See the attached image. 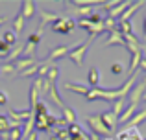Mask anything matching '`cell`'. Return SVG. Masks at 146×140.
I'll list each match as a JSON object with an SVG mask.
<instances>
[{
  "mask_svg": "<svg viewBox=\"0 0 146 140\" xmlns=\"http://www.w3.org/2000/svg\"><path fill=\"white\" fill-rule=\"evenodd\" d=\"M7 116H9V120H15V122H22L24 124L26 120H30L33 116V112L32 111H13V109H9V111H7Z\"/></svg>",
  "mask_w": 146,
  "mask_h": 140,
  "instance_id": "52a82bcc",
  "label": "cell"
},
{
  "mask_svg": "<svg viewBox=\"0 0 146 140\" xmlns=\"http://www.w3.org/2000/svg\"><path fill=\"white\" fill-rule=\"evenodd\" d=\"M26 140H37V131H33V133H32V135H30V137H28V138H26Z\"/></svg>",
  "mask_w": 146,
  "mask_h": 140,
  "instance_id": "f35d334b",
  "label": "cell"
},
{
  "mask_svg": "<svg viewBox=\"0 0 146 140\" xmlns=\"http://www.w3.org/2000/svg\"><path fill=\"white\" fill-rule=\"evenodd\" d=\"M15 41H17V35H15L11 30H7V32L4 33V43H6L7 46H11V44H15Z\"/></svg>",
  "mask_w": 146,
  "mask_h": 140,
  "instance_id": "484cf974",
  "label": "cell"
},
{
  "mask_svg": "<svg viewBox=\"0 0 146 140\" xmlns=\"http://www.w3.org/2000/svg\"><path fill=\"white\" fill-rule=\"evenodd\" d=\"M100 78H102V74H100L96 68H91V70H89V74H87V81L93 85V89H98Z\"/></svg>",
  "mask_w": 146,
  "mask_h": 140,
  "instance_id": "ac0fdd59",
  "label": "cell"
},
{
  "mask_svg": "<svg viewBox=\"0 0 146 140\" xmlns=\"http://www.w3.org/2000/svg\"><path fill=\"white\" fill-rule=\"evenodd\" d=\"M143 30H144V35H146V18H144V24H143Z\"/></svg>",
  "mask_w": 146,
  "mask_h": 140,
  "instance_id": "60d3db41",
  "label": "cell"
},
{
  "mask_svg": "<svg viewBox=\"0 0 146 140\" xmlns=\"http://www.w3.org/2000/svg\"><path fill=\"white\" fill-rule=\"evenodd\" d=\"M7 133H9V138H11V140H21V138H22L21 127H17V129H9Z\"/></svg>",
  "mask_w": 146,
  "mask_h": 140,
  "instance_id": "f546056e",
  "label": "cell"
},
{
  "mask_svg": "<svg viewBox=\"0 0 146 140\" xmlns=\"http://www.w3.org/2000/svg\"><path fill=\"white\" fill-rule=\"evenodd\" d=\"M33 50H35V46H33V44H30V43H26V44H24V48H22V54H24L26 57H32Z\"/></svg>",
  "mask_w": 146,
  "mask_h": 140,
  "instance_id": "836d02e7",
  "label": "cell"
},
{
  "mask_svg": "<svg viewBox=\"0 0 146 140\" xmlns=\"http://www.w3.org/2000/svg\"><path fill=\"white\" fill-rule=\"evenodd\" d=\"M129 6H131L129 2H118L117 6L113 7V9H109V18H113V20H117V18H118V15H120V13H124V11L128 9Z\"/></svg>",
  "mask_w": 146,
  "mask_h": 140,
  "instance_id": "4fadbf2b",
  "label": "cell"
},
{
  "mask_svg": "<svg viewBox=\"0 0 146 140\" xmlns=\"http://www.w3.org/2000/svg\"><path fill=\"white\" fill-rule=\"evenodd\" d=\"M57 18L59 17H57L56 13H50V11H46V9H41V24H39L37 30H44V26H46L48 22H56Z\"/></svg>",
  "mask_w": 146,
  "mask_h": 140,
  "instance_id": "30bf717a",
  "label": "cell"
},
{
  "mask_svg": "<svg viewBox=\"0 0 146 140\" xmlns=\"http://www.w3.org/2000/svg\"><path fill=\"white\" fill-rule=\"evenodd\" d=\"M0 140H11L9 133H7V131H6V133H0Z\"/></svg>",
  "mask_w": 146,
  "mask_h": 140,
  "instance_id": "8d00e7d4",
  "label": "cell"
},
{
  "mask_svg": "<svg viewBox=\"0 0 146 140\" xmlns=\"http://www.w3.org/2000/svg\"><path fill=\"white\" fill-rule=\"evenodd\" d=\"M7 103V94L4 90H0V105H6Z\"/></svg>",
  "mask_w": 146,
  "mask_h": 140,
  "instance_id": "d590c367",
  "label": "cell"
},
{
  "mask_svg": "<svg viewBox=\"0 0 146 140\" xmlns=\"http://www.w3.org/2000/svg\"><path fill=\"white\" fill-rule=\"evenodd\" d=\"M9 55V46L4 41H0V57H7Z\"/></svg>",
  "mask_w": 146,
  "mask_h": 140,
  "instance_id": "e575fe53",
  "label": "cell"
},
{
  "mask_svg": "<svg viewBox=\"0 0 146 140\" xmlns=\"http://www.w3.org/2000/svg\"><path fill=\"white\" fill-rule=\"evenodd\" d=\"M100 116H102V122L106 124V127H107V129H111V131H113L115 127H117V124H118V118H117V116H115L111 111L104 112V114H100Z\"/></svg>",
  "mask_w": 146,
  "mask_h": 140,
  "instance_id": "8fae6325",
  "label": "cell"
},
{
  "mask_svg": "<svg viewBox=\"0 0 146 140\" xmlns=\"http://www.w3.org/2000/svg\"><path fill=\"white\" fill-rule=\"evenodd\" d=\"M37 103H39V92H37L35 89H30V111H35V107H37Z\"/></svg>",
  "mask_w": 146,
  "mask_h": 140,
  "instance_id": "603a6c76",
  "label": "cell"
},
{
  "mask_svg": "<svg viewBox=\"0 0 146 140\" xmlns=\"http://www.w3.org/2000/svg\"><path fill=\"white\" fill-rule=\"evenodd\" d=\"M0 72H4L6 76H11L15 72V65L13 63H4V65L0 66Z\"/></svg>",
  "mask_w": 146,
  "mask_h": 140,
  "instance_id": "83f0119b",
  "label": "cell"
},
{
  "mask_svg": "<svg viewBox=\"0 0 146 140\" xmlns=\"http://www.w3.org/2000/svg\"><path fill=\"white\" fill-rule=\"evenodd\" d=\"M85 122H87V126L93 129V133L94 135H111V129H107L106 127V124L102 122V116L100 114H89L85 118Z\"/></svg>",
  "mask_w": 146,
  "mask_h": 140,
  "instance_id": "6da1fadb",
  "label": "cell"
},
{
  "mask_svg": "<svg viewBox=\"0 0 146 140\" xmlns=\"http://www.w3.org/2000/svg\"><path fill=\"white\" fill-rule=\"evenodd\" d=\"M141 6H143V2H133L131 4V6H129L128 7V9H126L124 11V13H122L120 15V17H118V22H129V18H131L133 17V13H135V11L137 9H139V7Z\"/></svg>",
  "mask_w": 146,
  "mask_h": 140,
  "instance_id": "9c48e42d",
  "label": "cell"
},
{
  "mask_svg": "<svg viewBox=\"0 0 146 140\" xmlns=\"http://www.w3.org/2000/svg\"><path fill=\"white\" fill-rule=\"evenodd\" d=\"M41 37H43V33L35 32V33H32V35L28 37V43H30V44H33V46H37V44L41 43Z\"/></svg>",
  "mask_w": 146,
  "mask_h": 140,
  "instance_id": "f1b7e54d",
  "label": "cell"
},
{
  "mask_svg": "<svg viewBox=\"0 0 146 140\" xmlns=\"http://www.w3.org/2000/svg\"><path fill=\"white\" fill-rule=\"evenodd\" d=\"M67 131H68V135H70V137H72V135H80V133H83V129L78 126V124H72V126H68V127H67Z\"/></svg>",
  "mask_w": 146,
  "mask_h": 140,
  "instance_id": "4dcf8cb0",
  "label": "cell"
},
{
  "mask_svg": "<svg viewBox=\"0 0 146 140\" xmlns=\"http://www.w3.org/2000/svg\"><path fill=\"white\" fill-rule=\"evenodd\" d=\"M117 140H144V137L139 133L137 127H133V129H126L124 127V129L117 135Z\"/></svg>",
  "mask_w": 146,
  "mask_h": 140,
  "instance_id": "5b68a950",
  "label": "cell"
},
{
  "mask_svg": "<svg viewBox=\"0 0 146 140\" xmlns=\"http://www.w3.org/2000/svg\"><path fill=\"white\" fill-rule=\"evenodd\" d=\"M37 72H39V63H35L33 66H30V68L19 72V78H32V76H33V74H37Z\"/></svg>",
  "mask_w": 146,
  "mask_h": 140,
  "instance_id": "cb8c5ba5",
  "label": "cell"
},
{
  "mask_svg": "<svg viewBox=\"0 0 146 140\" xmlns=\"http://www.w3.org/2000/svg\"><path fill=\"white\" fill-rule=\"evenodd\" d=\"M50 140H57V138H56V137H52V138H50Z\"/></svg>",
  "mask_w": 146,
  "mask_h": 140,
  "instance_id": "b9f144b4",
  "label": "cell"
},
{
  "mask_svg": "<svg viewBox=\"0 0 146 140\" xmlns=\"http://www.w3.org/2000/svg\"><path fill=\"white\" fill-rule=\"evenodd\" d=\"M4 22H6V17H0V26H2Z\"/></svg>",
  "mask_w": 146,
  "mask_h": 140,
  "instance_id": "ab89813d",
  "label": "cell"
},
{
  "mask_svg": "<svg viewBox=\"0 0 146 140\" xmlns=\"http://www.w3.org/2000/svg\"><path fill=\"white\" fill-rule=\"evenodd\" d=\"M61 112H63V120L68 124V126L76 124V112H74V109H70V107H67V105H65V107L61 109Z\"/></svg>",
  "mask_w": 146,
  "mask_h": 140,
  "instance_id": "e0dca14e",
  "label": "cell"
},
{
  "mask_svg": "<svg viewBox=\"0 0 146 140\" xmlns=\"http://www.w3.org/2000/svg\"><path fill=\"white\" fill-rule=\"evenodd\" d=\"M24 22L26 20H24V17H22L21 13L13 18V33H15V35H17V33H21L22 30H24Z\"/></svg>",
  "mask_w": 146,
  "mask_h": 140,
  "instance_id": "44dd1931",
  "label": "cell"
},
{
  "mask_svg": "<svg viewBox=\"0 0 146 140\" xmlns=\"http://www.w3.org/2000/svg\"><path fill=\"white\" fill-rule=\"evenodd\" d=\"M9 131V120L6 116H0V133H6Z\"/></svg>",
  "mask_w": 146,
  "mask_h": 140,
  "instance_id": "1f68e13d",
  "label": "cell"
},
{
  "mask_svg": "<svg viewBox=\"0 0 146 140\" xmlns=\"http://www.w3.org/2000/svg\"><path fill=\"white\" fill-rule=\"evenodd\" d=\"M87 48H89V43H82V44H78V46H74L68 52V59H70L76 66H83V57H85Z\"/></svg>",
  "mask_w": 146,
  "mask_h": 140,
  "instance_id": "7a4b0ae2",
  "label": "cell"
},
{
  "mask_svg": "<svg viewBox=\"0 0 146 140\" xmlns=\"http://www.w3.org/2000/svg\"><path fill=\"white\" fill-rule=\"evenodd\" d=\"M65 89L70 90V92H76V94H82V96H87V92H89V89L83 85H80V83H67L65 85Z\"/></svg>",
  "mask_w": 146,
  "mask_h": 140,
  "instance_id": "2e32d148",
  "label": "cell"
},
{
  "mask_svg": "<svg viewBox=\"0 0 146 140\" xmlns=\"http://www.w3.org/2000/svg\"><path fill=\"white\" fill-rule=\"evenodd\" d=\"M124 103H126V98H120V100L113 101V109H111V112H113L117 118L122 114V111H124Z\"/></svg>",
  "mask_w": 146,
  "mask_h": 140,
  "instance_id": "7402d4cb",
  "label": "cell"
},
{
  "mask_svg": "<svg viewBox=\"0 0 146 140\" xmlns=\"http://www.w3.org/2000/svg\"><path fill=\"white\" fill-rule=\"evenodd\" d=\"M104 28H106L109 33H111V32H115V30H118V28H117V20H113V18L107 17L106 20H104Z\"/></svg>",
  "mask_w": 146,
  "mask_h": 140,
  "instance_id": "4316f807",
  "label": "cell"
},
{
  "mask_svg": "<svg viewBox=\"0 0 146 140\" xmlns=\"http://www.w3.org/2000/svg\"><path fill=\"white\" fill-rule=\"evenodd\" d=\"M57 74H59V72H57V66L54 65L52 68L48 70V74H46V81H48V83H52V85H56V79H57Z\"/></svg>",
  "mask_w": 146,
  "mask_h": 140,
  "instance_id": "d4e9b609",
  "label": "cell"
},
{
  "mask_svg": "<svg viewBox=\"0 0 146 140\" xmlns=\"http://www.w3.org/2000/svg\"><path fill=\"white\" fill-rule=\"evenodd\" d=\"M15 65V70H26V68H30V66H33L35 65V61H33L32 57H22V59H17V61L13 63Z\"/></svg>",
  "mask_w": 146,
  "mask_h": 140,
  "instance_id": "9a60e30c",
  "label": "cell"
},
{
  "mask_svg": "<svg viewBox=\"0 0 146 140\" xmlns=\"http://www.w3.org/2000/svg\"><path fill=\"white\" fill-rule=\"evenodd\" d=\"M144 90H146V85L144 83H139V85H135L131 90H129V103L128 105H133V107H139V103H141V100H143V94H144Z\"/></svg>",
  "mask_w": 146,
  "mask_h": 140,
  "instance_id": "277c9868",
  "label": "cell"
},
{
  "mask_svg": "<svg viewBox=\"0 0 146 140\" xmlns=\"http://www.w3.org/2000/svg\"><path fill=\"white\" fill-rule=\"evenodd\" d=\"M139 66H141V70H144V72H146V59H144V57L141 59V65H139Z\"/></svg>",
  "mask_w": 146,
  "mask_h": 140,
  "instance_id": "74e56055",
  "label": "cell"
},
{
  "mask_svg": "<svg viewBox=\"0 0 146 140\" xmlns=\"http://www.w3.org/2000/svg\"><path fill=\"white\" fill-rule=\"evenodd\" d=\"M144 120H146V111H139V112H135V114L131 116V120L126 124V129H133V127H137L141 122H144Z\"/></svg>",
  "mask_w": 146,
  "mask_h": 140,
  "instance_id": "5bb4252c",
  "label": "cell"
},
{
  "mask_svg": "<svg viewBox=\"0 0 146 140\" xmlns=\"http://www.w3.org/2000/svg\"><path fill=\"white\" fill-rule=\"evenodd\" d=\"M48 96H50V100H52V101H54V103H56L59 109H63V107H65V103L61 101L59 94H57V89H56V85H52V87H50V92H48Z\"/></svg>",
  "mask_w": 146,
  "mask_h": 140,
  "instance_id": "ffe728a7",
  "label": "cell"
},
{
  "mask_svg": "<svg viewBox=\"0 0 146 140\" xmlns=\"http://www.w3.org/2000/svg\"><path fill=\"white\" fill-rule=\"evenodd\" d=\"M33 6H35V4H33L32 0H22V2H21V7H22L21 15L24 17V20H28V18L33 17V13H35V7H33Z\"/></svg>",
  "mask_w": 146,
  "mask_h": 140,
  "instance_id": "ba28073f",
  "label": "cell"
},
{
  "mask_svg": "<svg viewBox=\"0 0 146 140\" xmlns=\"http://www.w3.org/2000/svg\"><path fill=\"white\" fill-rule=\"evenodd\" d=\"M106 44H107V46H113V44H120V46H124L126 43H124V37H122V33L118 32V30H115V32L109 33V37H107Z\"/></svg>",
  "mask_w": 146,
  "mask_h": 140,
  "instance_id": "7c38bea8",
  "label": "cell"
},
{
  "mask_svg": "<svg viewBox=\"0 0 146 140\" xmlns=\"http://www.w3.org/2000/svg\"><path fill=\"white\" fill-rule=\"evenodd\" d=\"M76 26V22L70 17H59L56 22L52 24V30L57 33H70V30Z\"/></svg>",
  "mask_w": 146,
  "mask_h": 140,
  "instance_id": "3957f363",
  "label": "cell"
},
{
  "mask_svg": "<svg viewBox=\"0 0 146 140\" xmlns=\"http://www.w3.org/2000/svg\"><path fill=\"white\" fill-rule=\"evenodd\" d=\"M111 74H115V76H118V74H122V72H124V66L120 65V63H113V65H111Z\"/></svg>",
  "mask_w": 146,
  "mask_h": 140,
  "instance_id": "d6a6232c",
  "label": "cell"
},
{
  "mask_svg": "<svg viewBox=\"0 0 146 140\" xmlns=\"http://www.w3.org/2000/svg\"><path fill=\"white\" fill-rule=\"evenodd\" d=\"M70 50H72L70 46H57V48H54V50H50L48 57L44 59V61L52 63V61H56V59H59V57H65V55H68Z\"/></svg>",
  "mask_w": 146,
  "mask_h": 140,
  "instance_id": "8992f818",
  "label": "cell"
},
{
  "mask_svg": "<svg viewBox=\"0 0 146 140\" xmlns=\"http://www.w3.org/2000/svg\"><path fill=\"white\" fill-rule=\"evenodd\" d=\"M141 59H143V54L141 52H135V54H131V63H129V74H135V70L139 68L141 65Z\"/></svg>",
  "mask_w": 146,
  "mask_h": 140,
  "instance_id": "d6986e66",
  "label": "cell"
}]
</instances>
